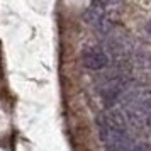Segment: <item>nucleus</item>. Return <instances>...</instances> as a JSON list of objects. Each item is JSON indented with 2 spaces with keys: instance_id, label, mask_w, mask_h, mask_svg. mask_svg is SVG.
<instances>
[{
  "instance_id": "obj_1",
  "label": "nucleus",
  "mask_w": 151,
  "mask_h": 151,
  "mask_svg": "<svg viewBox=\"0 0 151 151\" xmlns=\"http://www.w3.org/2000/svg\"><path fill=\"white\" fill-rule=\"evenodd\" d=\"M97 126L99 127H107V129H116V131H126L127 119L124 116V112L116 107L105 109L102 114L97 117Z\"/></svg>"
},
{
  "instance_id": "obj_2",
  "label": "nucleus",
  "mask_w": 151,
  "mask_h": 151,
  "mask_svg": "<svg viewBox=\"0 0 151 151\" xmlns=\"http://www.w3.org/2000/svg\"><path fill=\"white\" fill-rule=\"evenodd\" d=\"M82 63L87 70L100 71L109 66V56L102 51H85L82 56Z\"/></svg>"
},
{
  "instance_id": "obj_3",
  "label": "nucleus",
  "mask_w": 151,
  "mask_h": 151,
  "mask_svg": "<svg viewBox=\"0 0 151 151\" xmlns=\"http://www.w3.org/2000/svg\"><path fill=\"white\" fill-rule=\"evenodd\" d=\"M104 17H105V14L102 12L100 7H90L88 10L83 14V21L87 22V24H90V26H93V27H99V26L102 24Z\"/></svg>"
},
{
  "instance_id": "obj_4",
  "label": "nucleus",
  "mask_w": 151,
  "mask_h": 151,
  "mask_svg": "<svg viewBox=\"0 0 151 151\" xmlns=\"http://www.w3.org/2000/svg\"><path fill=\"white\" fill-rule=\"evenodd\" d=\"M127 151H151V143L148 141H132Z\"/></svg>"
},
{
  "instance_id": "obj_5",
  "label": "nucleus",
  "mask_w": 151,
  "mask_h": 151,
  "mask_svg": "<svg viewBox=\"0 0 151 151\" xmlns=\"http://www.w3.org/2000/svg\"><path fill=\"white\" fill-rule=\"evenodd\" d=\"M99 7L100 9H114V7H119L122 4V0H97Z\"/></svg>"
},
{
  "instance_id": "obj_6",
  "label": "nucleus",
  "mask_w": 151,
  "mask_h": 151,
  "mask_svg": "<svg viewBox=\"0 0 151 151\" xmlns=\"http://www.w3.org/2000/svg\"><path fill=\"white\" fill-rule=\"evenodd\" d=\"M146 31H148V34H151V21L146 22Z\"/></svg>"
}]
</instances>
